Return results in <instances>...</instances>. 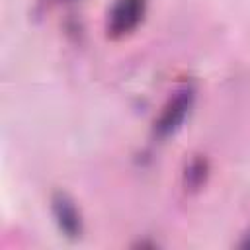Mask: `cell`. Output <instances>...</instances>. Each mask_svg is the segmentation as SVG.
Segmentation results:
<instances>
[{
	"instance_id": "cell-3",
	"label": "cell",
	"mask_w": 250,
	"mask_h": 250,
	"mask_svg": "<svg viewBox=\"0 0 250 250\" xmlns=\"http://www.w3.org/2000/svg\"><path fill=\"white\" fill-rule=\"evenodd\" d=\"M51 209L55 215V221L61 229V232L66 238H78L82 234V217L80 211L76 207V203L64 193V191H57L51 199Z\"/></svg>"
},
{
	"instance_id": "cell-6",
	"label": "cell",
	"mask_w": 250,
	"mask_h": 250,
	"mask_svg": "<svg viewBox=\"0 0 250 250\" xmlns=\"http://www.w3.org/2000/svg\"><path fill=\"white\" fill-rule=\"evenodd\" d=\"M49 2H70V0H49Z\"/></svg>"
},
{
	"instance_id": "cell-1",
	"label": "cell",
	"mask_w": 250,
	"mask_h": 250,
	"mask_svg": "<svg viewBox=\"0 0 250 250\" xmlns=\"http://www.w3.org/2000/svg\"><path fill=\"white\" fill-rule=\"evenodd\" d=\"M195 102V88L191 84L180 86L162 105L158 117L154 119V133L160 139H166L174 135L189 115L191 107Z\"/></svg>"
},
{
	"instance_id": "cell-5",
	"label": "cell",
	"mask_w": 250,
	"mask_h": 250,
	"mask_svg": "<svg viewBox=\"0 0 250 250\" xmlns=\"http://www.w3.org/2000/svg\"><path fill=\"white\" fill-rule=\"evenodd\" d=\"M242 246H244V248H250V232L246 234V238H244V242H242Z\"/></svg>"
},
{
	"instance_id": "cell-4",
	"label": "cell",
	"mask_w": 250,
	"mask_h": 250,
	"mask_svg": "<svg viewBox=\"0 0 250 250\" xmlns=\"http://www.w3.org/2000/svg\"><path fill=\"white\" fill-rule=\"evenodd\" d=\"M209 176V164L205 158L197 156V158H191L184 170V188L186 191H197L203 188L205 180Z\"/></svg>"
},
{
	"instance_id": "cell-2",
	"label": "cell",
	"mask_w": 250,
	"mask_h": 250,
	"mask_svg": "<svg viewBox=\"0 0 250 250\" xmlns=\"http://www.w3.org/2000/svg\"><path fill=\"white\" fill-rule=\"evenodd\" d=\"M146 14V0H117L107 16V35L121 39L137 29Z\"/></svg>"
}]
</instances>
